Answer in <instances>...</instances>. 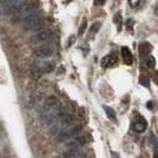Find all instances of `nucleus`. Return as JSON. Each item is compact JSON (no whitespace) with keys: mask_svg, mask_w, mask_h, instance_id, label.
Wrapping results in <instances>:
<instances>
[{"mask_svg":"<svg viewBox=\"0 0 158 158\" xmlns=\"http://www.w3.org/2000/svg\"><path fill=\"white\" fill-rule=\"evenodd\" d=\"M44 27V20L40 16V14L34 12L28 19L23 21V28L26 31H41Z\"/></svg>","mask_w":158,"mask_h":158,"instance_id":"1","label":"nucleus"},{"mask_svg":"<svg viewBox=\"0 0 158 158\" xmlns=\"http://www.w3.org/2000/svg\"><path fill=\"white\" fill-rule=\"evenodd\" d=\"M55 68V63L54 62H48V61H40V62H34L32 64V74L35 78H39L41 74L45 73H50L52 72Z\"/></svg>","mask_w":158,"mask_h":158,"instance_id":"2","label":"nucleus"},{"mask_svg":"<svg viewBox=\"0 0 158 158\" xmlns=\"http://www.w3.org/2000/svg\"><path fill=\"white\" fill-rule=\"evenodd\" d=\"M80 131H81V127L80 125H74L72 128H68V129L62 130L59 135H57V140H59L60 142H66V141H68L71 139L76 138Z\"/></svg>","mask_w":158,"mask_h":158,"instance_id":"3","label":"nucleus"},{"mask_svg":"<svg viewBox=\"0 0 158 158\" xmlns=\"http://www.w3.org/2000/svg\"><path fill=\"white\" fill-rule=\"evenodd\" d=\"M33 54L39 59H46L54 54V48L51 45H40L34 49Z\"/></svg>","mask_w":158,"mask_h":158,"instance_id":"4","label":"nucleus"},{"mask_svg":"<svg viewBox=\"0 0 158 158\" xmlns=\"http://www.w3.org/2000/svg\"><path fill=\"white\" fill-rule=\"evenodd\" d=\"M45 107L51 112H57L61 110V102L56 96H49L45 101Z\"/></svg>","mask_w":158,"mask_h":158,"instance_id":"5","label":"nucleus"},{"mask_svg":"<svg viewBox=\"0 0 158 158\" xmlns=\"http://www.w3.org/2000/svg\"><path fill=\"white\" fill-rule=\"evenodd\" d=\"M51 38V32L49 31V29H41L39 31L33 38H32V41L33 43H44V41H46V40H49Z\"/></svg>","mask_w":158,"mask_h":158,"instance_id":"6","label":"nucleus"},{"mask_svg":"<svg viewBox=\"0 0 158 158\" xmlns=\"http://www.w3.org/2000/svg\"><path fill=\"white\" fill-rule=\"evenodd\" d=\"M117 55H114V54H108V55H106L103 59L101 60V66L102 67H112V66H114L116 63H117Z\"/></svg>","mask_w":158,"mask_h":158,"instance_id":"7","label":"nucleus"},{"mask_svg":"<svg viewBox=\"0 0 158 158\" xmlns=\"http://www.w3.org/2000/svg\"><path fill=\"white\" fill-rule=\"evenodd\" d=\"M120 52H122V57L124 60V63L128 66H131L133 64V55H131V51L129 50V48L123 46L120 49Z\"/></svg>","mask_w":158,"mask_h":158,"instance_id":"8","label":"nucleus"},{"mask_svg":"<svg viewBox=\"0 0 158 158\" xmlns=\"http://www.w3.org/2000/svg\"><path fill=\"white\" fill-rule=\"evenodd\" d=\"M63 158H85V152L80 148L69 150V151L63 153Z\"/></svg>","mask_w":158,"mask_h":158,"instance_id":"9","label":"nucleus"},{"mask_svg":"<svg viewBox=\"0 0 158 158\" xmlns=\"http://www.w3.org/2000/svg\"><path fill=\"white\" fill-rule=\"evenodd\" d=\"M85 138H77V139H73V140H71L68 143H67V146H68V148L69 150H77V148H80L81 146H84L85 145Z\"/></svg>","mask_w":158,"mask_h":158,"instance_id":"10","label":"nucleus"},{"mask_svg":"<svg viewBox=\"0 0 158 158\" xmlns=\"http://www.w3.org/2000/svg\"><path fill=\"white\" fill-rule=\"evenodd\" d=\"M134 128H135L136 131H140V133L143 131V130L147 128V122H146V119L143 118V117H141V116L136 117L135 122H134Z\"/></svg>","mask_w":158,"mask_h":158,"instance_id":"11","label":"nucleus"},{"mask_svg":"<svg viewBox=\"0 0 158 158\" xmlns=\"http://www.w3.org/2000/svg\"><path fill=\"white\" fill-rule=\"evenodd\" d=\"M151 50H152V46L148 43H142L140 45V48H139L140 55H142V56H148V54L151 52Z\"/></svg>","mask_w":158,"mask_h":158,"instance_id":"12","label":"nucleus"},{"mask_svg":"<svg viewBox=\"0 0 158 158\" xmlns=\"http://www.w3.org/2000/svg\"><path fill=\"white\" fill-rule=\"evenodd\" d=\"M103 110H105V112H106V114H107L108 118L116 120V113H114L113 108H111V107H108V106H103Z\"/></svg>","mask_w":158,"mask_h":158,"instance_id":"13","label":"nucleus"},{"mask_svg":"<svg viewBox=\"0 0 158 158\" xmlns=\"http://www.w3.org/2000/svg\"><path fill=\"white\" fill-rule=\"evenodd\" d=\"M146 64H147L148 68H155V66H156V59L153 56H151V55L146 56Z\"/></svg>","mask_w":158,"mask_h":158,"instance_id":"14","label":"nucleus"},{"mask_svg":"<svg viewBox=\"0 0 158 158\" xmlns=\"http://www.w3.org/2000/svg\"><path fill=\"white\" fill-rule=\"evenodd\" d=\"M140 84H141L142 86L148 88V86H150V79H148V77L145 76V74H142V76L140 77Z\"/></svg>","mask_w":158,"mask_h":158,"instance_id":"15","label":"nucleus"},{"mask_svg":"<svg viewBox=\"0 0 158 158\" xmlns=\"http://www.w3.org/2000/svg\"><path fill=\"white\" fill-rule=\"evenodd\" d=\"M86 26H88V21L84 20L83 22H81V24H80V28H79V31H78L79 35H83V34H84V32H85V29H86Z\"/></svg>","mask_w":158,"mask_h":158,"instance_id":"16","label":"nucleus"},{"mask_svg":"<svg viewBox=\"0 0 158 158\" xmlns=\"http://www.w3.org/2000/svg\"><path fill=\"white\" fill-rule=\"evenodd\" d=\"M100 26H101V23H100V22H95V23L93 24V27L90 28V33H91V34L96 33V32L100 29Z\"/></svg>","mask_w":158,"mask_h":158,"instance_id":"17","label":"nucleus"},{"mask_svg":"<svg viewBox=\"0 0 158 158\" xmlns=\"http://www.w3.org/2000/svg\"><path fill=\"white\" fill-rule=\"evenodd\" d=\"M114 22L118 24V28H120V26H122V16H120V12H118V14L116 15V17H114Z\"/></svg>","mask_w":158,"mask_h":158,"instance_id":"18","label":"nucleus"},{"mask_svg":"<svg viewBox=\"0 0 158 158\" xmlns=\"http://www.w3.org/2000/svg\"><path fill=\"white\" fill-rule=\"evenodd\" d=\"M153 158H158V145L155 147V150H153Z\"/></svg>","mask_w":158,"mask_h":158,"instance_id":"19","label":"nucleus"},{"mask_svg":"<svg viewBox=\"0 0 158 158\" xmlns=\"http://www.w3.org/2000/svg\"><path fill=\"white\" fill-rule=\"evenodd\" d=\"M129 4H130V5H133V6L135 7L136 5H139V4H140V1H138V0H135V1H134V0H130V1H129Z\"/></svg>","mask_w":158,"mask_h":158,"instance_id":"20","label":"nucleus"},{"mask_svg":"<svg viewBox=\"0 0 158 158\" xmlns=\"http://www.w3.org/2000/svg\"><path fill=\"white\" fill-rule=\"evenodd\" d=\"M94 4H95V5H103V4H105V0H95Z\"/></svg>","mask_w":158,"mask_h":158,"instance_id":"21","label":"nucleus"},{"mask_svg":"<svg viewBox=\"0 0 158 158\" xmlns=\"http://www.w3.org/2000/svg\"><path fill=\"white\" fill-rule=\"evenodd\" d=\"M155 80H156V81L158 83V73L156 74V76H155Z\"/></svg>","mask_w":158,"mask_h":158,"instance_id":"22","label":"nucleus"},{"mask_svg":"<svg viewBox=\"0 0 158 158\" xmlns=\"http://www.w3.org/2000/svg\"><path fill=\"white\" fill-rule=\"evenodd\" d=\"M139 158H145V157H139Z\"/></svg>","mask_w":158,"mask_h":158,"instance_id":"23","label":"nucleus"}]
</instances>
